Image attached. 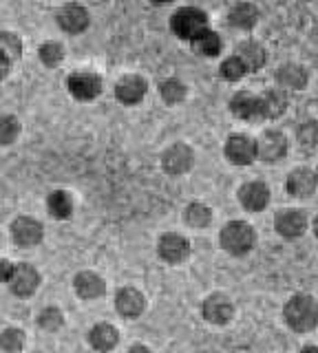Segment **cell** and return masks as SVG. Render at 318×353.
Here are the masks:
<instances>
[{
  "mask_svg": "<svg viewBox=\"0 0 318 353\" xmlns=\"http://www.w3.org/2000/svg\"><path fill=\"white\" fill-rule=\"evenodd\" d=\"M170 29L179 40H192L203 29H208V16L206 11L197 7H181L170 16Z\"/></svg>",
  "mask_w": 318,
  "mask_h": 353,
  "instance_id": "obj_2",
  "label": "cell"
},
{
  "mask_svg": "<svg viewBox=\"0 0 318 353\" xmlns=\"http://www.w3.org/2000/svg\"><path fill=\"white\" fill-rule=\"evenodd\" d=\"M128 353H152L148 347H141V345H137V347H133V349H130Z\"/></svg>",
  "mask_w": 318,
  "mask_h": 353,
  "instance_id": "obj_38",
  "label": "cell"
},
{
  "mask_svg": "<svg viewBox=\"0 0 318 353\" xmlns=\"http://www.w3.org/2000/svg\"><path fill=\"white\" fill-rule=\"evenodd\" d=\"M159 256L166 261V263H181L188 259L190 254V243L186 241L181 234H163L159 239V245H157Z\"/></svg>",
  "mask_w": 318,
  "mask_h": 353,
  "instance_id": "obj_16",
  "label": "cell"
},
{
  "mask_svg": "<svg viewBox=\"0 0 318 353\" xmlns=\"http://www.w3.org/2000/svg\"><path fill=\"white\" fill-rule=\"evenodd\" d=\"M235 55H239V60L246 64L248 73L261 71L263 66H266V62H268V51L263 49V44H259L257 40H244V42H239Z\"/></svg>",
  "mask_w": 318,
  "mask_h": 353,
  "instance_id": "obj_19",
  "label": "cell"
},
{
  "mask_svg": "<svg viewBox=\"0 0 318 353\" xmlns=\"http://www.w3.org/2000/svg\"><path fill=\"white\" fill-rule=\"evenodd\" d=\"M148 82L141 75H124L122 80L115 84V97L117 102L124 106H135L146 97Z\"/></svg>",
  "mask_w": 318,
  "mask_h": 353,
  "instance_id": "obj_9",
  "label": "cell"
},
{
  "mask_svg": "<svg viewBox=\"0 0 318 353\" xmlns=\"http://www.w3.org/2000/svg\"><path fill=\"white\" fill-rule=\"evenodd\" d=\"M38 55H40V60H42V64L45 66H58L60 62H62V58H64V49H62V44H58V42H45L40 47V51H38Z\"/></svg>",
  "mask_w": 318,
  "mask_h": 353,
  "instance_id": "obj_33",
  "label": "cell"
},
{
  "mask_svg": "<svg viewBox=\"0 0 318 353\" xmlns=\"http://www.w3.org/2000/svg\"><path fill=\"white\" fill-rule=\"evenodd\" d=\"M290 150V141L285 137V132L270 128L257 139V159L266 163H277L281 161Z\"/></svg>",
  "mask_w": 318,
  "mask_h": 353,
  "instance_id": "obj_4",
  "label": "cell"
},
{
  "mask_svg": "<svg viewBox=\"0 0 318 353\" xmlns=\"http://www.w3.org/2000/svg\"><path fill=\"white\" fill-rule=\"evenodd\" d=\"M274 228L285 239H299L307 228V216L303 210H281L274 216Z\"/></svg>",
  "mask_w": 318,
  "mask_h": 353,
  "instance_id": "obj_11",
  "label": "cell"
},
{
  "mask_svg": "<svg viewBox=\"0 0 318 353\" xmlns=\"http://www.w3.org/2000/svg\"><path fill=\"white\" fill-rule=\"evenodd\" d=\"M316 174L314 170L310 168H296L290 172L288 176V183H285V188H288V192L296 199H307L312 196L314 190H316Z\"/></svg>",
  "mask_w": 318,
  "mask_h": 353,
  "instance_id": "obj_20",
  "label": "cell"
},
{
  "mask_svg": "<svg viewBox=\"0 0 318 353\" xmlns=\"http://www.w3.org/2000/svg\"><path fill=\"white\" fill-rule=\"evenodd\" d=\"M25 345V334L20 329H7L0 334V349L7 353H18Z\"/></svg>",
  "mask_w": 318,
  "mask_h": 353,
  "instance_id": "obj_34",
  "label": "cell"
},
{
  "mask_svg": "<svg viewBox=\"0 0 318 353\" xmlns=\"http://www.w3.org/2000/svg\"><path fill=\"white\" fill-rule=\"evenodd\" d=\"M219 71H221V77L226 82H239V80H244L248 73L246 64L239 60V55H230V58H226L221 62V66H219Z\"/></svg>",
  "mask_w": 318,
  "mask_h": 353,
  "instance_id": "obj_28",
  "label": "cell"
},
{
  "mask_svg": "<svg viewBox=\"0 0 318 353\" xmlns=\"http://www.w3.org/2000/svg\"><path fill=\"white\" fill-rule=\"evenodd\" d=\"M314 174H316V183H318V170H316V172H314Z\"/></svg>",
  "mask_w": 318,
  "mask_h": 353,
  "instance_id": "obj_42",
  "label": "cell"
},
{
  "mask_svg": "<svg viewBox=\"0 0 318 353\" xmlns=\"http://www.w3.org/2000/svg\"><path fill=\"white\" fill-rule=\"evenodd\" d=\"M40 285V274L29 263L14 265V274L9 279V287L16 296H31Z\"/></svg>",
  "mask_w": 318,
  "mask_h": 353,
  "instance_id": "obj_12",
  "label": "cell"
},
{
  "mask_svg": "<svg viewBox=\"0 0 318 353\" xmlns=\"http://www.w3.org/2000/svg\"><path fill=\"white\" fill-rule=\"evenodd\" d=\"M259 97H261L263 119H279L281 115H285V110H288V106H290L288 91H283V88H279V86L268 88V91H263Z\"/></svg>",
  "mask_w": 318,
  "mask_h": 353,
  "instance_id": "obj_15",
  "label": "cell"
},
{
  "mask_svg": "<svg viewBox=\"0 0 318 353\" xmlns=\"http://www.w3.org/2000/svg\"><path fill=\"white\" fill-rule=\"evenodd\" d=\"M241 205L250 212H261L270 203V188L263 181H250L239 190Z\"/></svg>",
  "mask_w": 318,
  "mask_h": 353,
  "instance_id": "obj_17",
  "label": "cell"
},
{
  "mask_svg": "<svg viewBox=\"0 0 318 353\" xmlns=\"http://www.w3.org/2000/svg\"><path fill=\"white\" fill-rule=\"evenodd\" d=\"M12 274H14V265L5 259H0V283H9Z\"/></svg>",
  "mask_w": 318,
  "mask_h": 353,
  "instance_id": "obj_36",
  "label": "cell"
},
{
  "mask_svg": "<svg viewBox=\"0 0 318 353\" xmlns=\"http://www.w3.org/2000/svg\"><path fill=\"white\" fill-rule=\"evenodd\" d=\"M58 25L62 31L71 33H82L86 27H89V11H86L82 5H64L58 11Z\"/></svg>",
  "mask_w": 318,
  "mask_h": 353,
  "instance_id": "obj_18",
  "label": "cell"
},
{
  "mask_svg": "<svg viewBox=\"0 0 318 353\" xmlns=\"http://www.w3.org/2000/svg\"><path fill=\"white\" fill-rule=\"evenodd\" d=\"M9 66H12V62H9L3 53H0V80H5V75L9 73Z\"/></svg>",
  "mask_w": 318,
  "mask_h": 353,
  "instance_id": "obj_37",
  "label": "cell"
},
{
  "mask_svg": "<svg viewBox=\"0 0 318 353\" xmlns=\"http://www.w3.org/2000/svg\"><path fill=\"white\" fill-rule=\"evenodd\" d=\"M257 236L252 225L244 223V221H232L221 230V245L226 252L235 254V256H241V254H248L252 248H255Z\"/></svg>",
  "mask_w": 318,
  "mask_h": 353,
  "instance_id": "obj_3",
  "label": "cell"
},
{
  "mask_svg": "<svg viewBox=\"0 0 318 353\" xmlns=\"http://www.w3.org/2000/svg\"><path fill=\"white\" fill-rule=\"evenodd\" d=\"M259 18H261L259 9L252 3H237L228 11V25L241 31H250L252 27H257Z\"/></svg>",
  "mask_w": 318,
  "mask_h": 353,
  "instance_id": "obj_21",
  "label": "cell"
},
{
  "mask_svg": "<svg viewBox=\"0 0 318 353\" xmlns=\"http://www.w3.org/2000/svg\"><path fill=\"white\" fill-rule=\"evenodd\" d=\"M115 307L124 318H137L144 312V296L133 290V287H124L115 296Z\"/></svg>",
  "mask_w": 318,
  "mask_h": 353,
  "instance_id": "obj_22",
  "label": "cell"
},
{
  "mask_svg": "<svg viewBox=\"0 0 318 353\" xmlns=\"http://www.w3.org/2000/svg\"><path fill=\"white\" fill-rule=\"evenodd\" d=\"M20 135V121L14 115H0V146H9Z\"/></svg>",
  "mask_w": 318,
  "mask_h": 353,
  "instance_id": "obj_30",
  "label": "cell"
},
{
  "mask_svg": "<svg viewBox=\"0 0 318 353\" xmlns=\"http://www.w3.org/2000/svg\"><path fill=\"white\" fill-rule=\"evenodd\" d=\"M12 236L20 248H34L42 241V236H45V230H42L40 221L29 219V216H20L12 225Z\"/></svg>",
  "mask_w": 318,
  "mask_h": 353,
  "instance_id": "obj_13",
  "label": "cell"
},
{
  "mask_svg": "<svg viewBox=\"0 0 318 353\" xmlns=\"http://www.w3.org/2000/svg\"><path fill=\"white\" fill-rule=\"evenodd\" d=\"M235 314V307L230 298L223 294H212L203 301V318L212 325H226Z\"/></svg>",
  "mask_w": 318,
  "mask_h": 353,
  "instance_id": "obj_14",
  "label": "cell"
},
{
  "mask_svg": "<svg viewBox=\"0 0 318 353\" xmlns=\"http://www.w3.org/2000/svg\"><path fill=\"white\" fill-rule=\"evenodd\" d=\"M75 292H78L80 298H84V301H93V298H100L104 294V281L100 279L97 274L93 272H80L78 276H75Z\"/></svg>",
  "mask_w": 318,
  "mask_h": 353,
  "instance_id": "obj_23",
  "label": "cell"
},
{
  "mask_svg": "<svg viewBox=\"0 0 318 353\" xmlns=\"http://www.w3.org/2000/svg\"><path fill=\"white\" fill-rule=\"evenodd\" d=\"M223 154H226V159L235 165H250L257 159V139L235 132V135H230L226 139Z\"/></svg>",
  "mask_w": 318,
  "mask_h": 353,
  "instance_id": "obj_5",
  "label": "cell"
},
{
  "mask_svg": "<svg viewBox=\"0 0 318 353\" xmlns=\"http://www.w3.org/2000/svg\"><path fill=\"white\" fill-rule=\"evenodd\" d=\"M159 95L168 106H175L183 102L186 95H188V88H186V84L177 80V77H168V80H163L159 84Z\"/></svg>",
  "mask_w": 318,
  "mask_h": 353,
  "instance_id": "obj_26",
  "label": "cell"
},
{
  "mask_svg": "<svg viewBox=\"0 0 318 353\" xmlns=\"http://www.w3.org/2000/svg\"><path fill=\"white\" fill-rule=\"evenodd\" d=\"M152 5H168V3H172V0H150Z\"/></svg>",
  "mask_w": 318,
  "mask_h": 353,
  "instance_id": "obj_40",
  "label": "cell"
},
{
  "mask_svg": "<svg viewBox=\"0 0 318 353\" xmlns=\"http://www.w3.org/2000/svg\"><path fill=\"white\" fill-rule=\"evenodd\" d=\"M283 316L294 331L305 334V331H312L318 325V303L307 294H296L285 305Z\"/></svg>",
  "mask_w": 318,
  "mask_h": 353,
  "instance_id": "obj_1",
  "label": "cell"
},
{
  "mask_svg": "<svg viewBox=\"0 0 318 353\" xmlns=\"http://www.w3.org/2000/svg\"><path fill=\"white\" fill-rule=\"evenodd\" d=\"M47 205H49L51 216H56V219H69L71 212H73V201H71V196L64 190L51 192Z\"/></svg>",
  "mask_w": 318,
  "mask_h": 353,
  "instance_id": "obj_27",
  "label": "cell"
},
{
  "mask_svg": "<svg viewBox=\"0 0 318 353\" xmlns=\"http://www.w3.org/2000/svg\"><path fill=\"white\" fill-rule=\"evenodd\" d=\"M296 139L303 148H316L318 146V119H305L296 128Z\"/></svg>",
  "mask_w": 318,
  "mask_h": 353,
  "instance_id": "obj_29",
  "label": "cell"
},
{
  "mask_svg": "<svg viewBox=\"0 0 318 353\" xmlns=\"http://www.w3.org/2000/svg\"><path fill=\"white\" fill-rule=\"evenodd\" d=\"M192 163H195V150L183 141L172 143V146L166 148L161 154L163 170H166L168 174H175V176L186 174L192 168Z\"/></svg>",
  "mask_w": 318,
  "mask_h": 353,
  "instance_id": "obj_6",
  "label": "cell"
},
{
  "mask_svg": "<svg viewBox=\"0 0 318 353\" xmlns=\"http://www.w3.org/2000/svg\"><path fill=\"white\" fill-rule=\"evenodd\" d=\"M0 53L5 55L9 62H14L20 58V53H23V42L16 36V33H0Z\"/></svg>",
  "mask_w": 318,
  "mask_h": 353,
  "instance_id": "obj_31",
  "label": "cell"
},
{
  "mask_svg": "<svg viewBox=\"0 0 318 353\" xmlns=\"http://www.w3.org/2000/svg\"><path fill=\"white\" fill-rule=\"evenodd\" d=\"M69 93L75 99H82V102H89V99H95L102 93V80L100 75H95L91 71H75L69 75L67 80Z\"/></svg>",
  "mask_w": 318,
  "mask_h": 353,
  "instance_id": "obj_7",
  "label": "cell"
},
{
  "mask_svg": "<svg viewBox=\"0 0 318 353\" xmlns=\"http://www.w3.org/2000/svg\"><path fill=\"white\" fill-rule=\"evenodd\" d=\"M89 340H91V345H93L97 351L106 353V351H111V349L117 345L119 336H117V329H115L113 325L102 323V325H95V327L91 329Z\"/></svg>",
  "mask_w": 318,
  "mask_h": 353,
  "instance_id": "obj_25",
  "label": "cell"
},
{
  "mask_svg": "<svg viewBox=\"0 0 318 353\" xmlns=\"http://www.w3.org/2000/svg\"><path fill=\"white\" fill-rule=\"evenodd\" d=\"M192 44V51L203 55V58H217L219 53L223 49V42H221V36H219L217 31L212 29H203L199 36L190 40Z\"/></svg>",
  "mask_w": 318,
  "mask_h": 353,
  "instance_id": "obj_24",
  "label": "cell"
},
{
  "mask_svg": "<svg viewBox=\"0 0 318 353\" xmlns=\"http://www.w3.org/2000/svg\"><path fill=\"white\" fill-rule=\"evenodd\" d=\"M301 353H318V347H312V345L310 347H303Z\"/></svg>",
  "mask_w": 318,
  "mask_h": 353,
  "instance_id": "obj_39",
  "label": "cell"
},
{
  "mask_svg": "<svg viewBox=\"0 0 318 353\" xmlns=\"http://www.w3.org/2000/svg\"><path fill=\"white\" fill-rule=\"evenodd\" d=\"M314 232H316V236H318V216H316V221H314Z\"/></svg>",
  "mask_w": 318,
  "mask_h": 353,
  "instance_id": "obj_41",
  "label": "cell"
},
{
  "mask_svg": "<svg viewBox=\"0 0 318 353\" xmlns=\"http://www.w3.org/2000/svg\"><path fill=\"white\" fill-rule=\"evenodd\" d=\"M274 82L283 91H303L310 84V73L303 64L296 62H285L274 71Z\"/></svg>",
  "mask_w": 318,
  "mask_h": 353,
  "instance_id": "obj_8",
  "label": "cell"
},
{
  "mask_svg": "<svg viewBox=\"0 0 318 353\" xmlns=\"http://www.w3.org/2000/svg\"><path fill=\"white\" fill-rule=\"evenodd\" d=\"M210 219H212L210 208H206L203 203H190L186 208V221H188V225L192 228H206L210 223Z\"/></svg>",
  "mask_w": 318,
  "mask_h": 353,
  "instance_id": "obj_32",
  "label": "cell"
},
{
  "mask_svg": "<svg viewBox=\"0 0 318 353\" xmlns=\"http://www.w3.org/2000/svg\"><path fill=\"white\" fill-rule=\"evenodd\" d=\"M38 323H40L42 329L56 331V329L62 327V312H60V309H56V307H49V309H45V312L40 314Z\"/></svg>",
  "mask_w": 318,
  "mask_h": 353,
  "instance_id": "obj_35",
  "label": "cell"
},
{
  "mask_svg": "<svg viewBox=\"0 0 318 353\" xmlns=\"http://www.w3.org/2000/svg\"><path fill=\"white\" fill-rule=\"evenodd\" d=\"M230 110L232 115L244 119V121H261L263 113H261V97L257 93L250 91H239L230 99Z\"/></svg>",
  "mask_w": 318,
  "mask_h": 353,
  "instance_id": "obj_10",
  "label": "cell"
}]
</instances>
